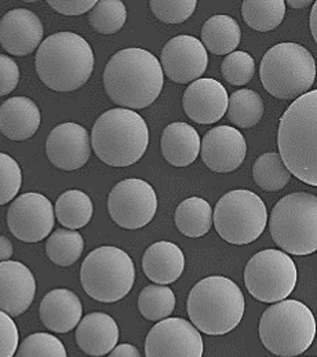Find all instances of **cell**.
I'll return each mask as SVG.
<instances>
[{
	"instance_id": "obj_1",
	"label": "cell",
	"mask_w": 317,
	"mask_h": 357,
	"mask_svg": "<svg viewBox=\"0 0 317 357\" xmlns=\"http://www.w3.org/2000/svg\"><path fill=\"white\" fill-rule=\"evenodd\" d=\"M164 84L159 60L148 50L128 47L108 61L104 89L108 97L125 109H144L153 104Z\"/></svg>"
},
{
	"instance_id": "obj_2",
	"label": "cell",
	"mask_w": 317,
	"mask_h": 357,
	"mask_svg": "<svg viewBox=\"0 0 317 357\" xmlns=\"http://www.w3.org/2000/svg\"><path fill=\"white\" fill-rule=\"evenodd\" d=\"M317 91H308L294 101L279 124L280 158L294 177L317 186Z\"/></svg>"
},
{
	"instance_id": "obj_3",
	"label": "cell",
	"mask_w": 317,
	"mask_h": 357,
	"mask_svg": "<svg viewBox=\"0 0 317 357\" xmlns=\"http://www.w3.org/2000/svg\"><path fill=\"white\" fill-rule=\"evenodd\" d=\"M94 53L88 42L73 32L46 38L36 52L39 79L52 90L70 93L80 89L94 70Z\"/></svg>"
},
{
	"instance_id": "obj_4",
	"label": "cell",
	"mask_w": 317,
	"mask_h": 357,
	"mask_svg": "<svg viewBox=\"0 0 317 357\" xmlns=\"http://www.w3.org/2000/svg\"><path fill=\"white\" fill-rule=\"evenodd\" d=\"M246 301L240 287L225 276L201 279L190 290L187 310L190 323L206 335L233 331L245 316Z\"/></svg>"
},
{
	"instance_id": "obj_5",
	"label": "cell",
	"mask_w": 317,
	"mask_h": 357,
	"mask_svg": "<svg viewBox=\"0 0 317 357\" xmlns=\"http://www.w3.org/2000/svg\"><path fill=\"white\" fill-rule=\"evenodd\" d=\"M90 144L102 163L112 167H128L145 155L149 128L135 111L114 108L95 120Z\"/></svg>"
},
{
	"instance_id": "obj_6",
	"label": "cell",
	"mask_w": 317,
	"mask_h": 357,
	"mask_svg": "<svg viewBox=\"0 0 317 357\" xmlns=\"http://www.w3.org/2000/svg\"><path fill=\"white\" fill-rule=\"evenodd\" d=\"M258 333L262 345L272 355L300 356L315 341L316 319L304 302L284 299L263 312Z\"/></svg>"
},
{
	"instance_id": "obj_7",
	"label": "cell",
	"mask_w": 317,
	"mask_h": 357,
	"mask_svg": "<svg viewBox=\"0 0 317 357\" xmlns=\"http://www.w3.org/2000/svg\"><path fill=\"white\" fill-rule=\"evenodd\" d=\"M259 77L270 96L279 100L300 98L315 83L316 61L298 43H279L265 53Z\"/></svg>"
},
{
	"instance_id": "obj_8",
	"label": "cell",
	"mask_w": 317,
	"mask_h": 357,
	"mask_svg": "<svg viewBox=\"0 0 317 357\" xmlns=\"http://www.w3.org/2000/svg\"><path fill=\"white\" fill-rule=\"evenodd\" d=\"M269 231L273 241L293 255H309L317 250V197L298 192L280 199L272 210Z\"/></svg>"
},
{
	"instance_id": "obj_9",
	"label": "cell",
	"mask_w": 317,
	"mask_h": 357,
	"mask_svg": "<svg viewBox=\"0 0 317 357\" xmlns=\"http://www.w3.org/2000/svg\"><path fill=\"white\" fill-rule=\"evenodd\" d=\"M135 280V268L131 257L122 248L102 245L93 250L80 268V282L87 296L114 303L126 297Z\"/></svg>"
},
{
	"instance_id": "obj_10",
	"label": "cell",
	"mask_w": 317,
	"mask_h": 357,
	"mask_svg": "<svg viewBox=\"0 0 317 357\" xmlns=\"http://www.w3.org/2000/svg\"><path fill=\"white\" fill-rule=\"evenodd\" d=\"M212 224L225 241L246 245L263 234L268 210L263 200L252 190H231L218 200L212 211Z\"/></svg>"
},
{
	"instance_id": "obj_11",
	"label": "cell",
	"mask_w": 317,
	"mask_h": 357,
	"mask_svg": "<svg viewBox=\"0 0 317 357\" xmlns=\"http://www.w3.org/2000/svg\"><path fill=\"white\" fill-rule=\"evenodd\" d=\"M294 259L281 250H263L250 258L245 269V284L255 299L276 303L288 297L297 286Z\"/></svg>"
},
{
	"instance_id": "obj_12",
	"label": "cell",
	"mask_w": 317,
	"mask_h": 357,
	"mask_svg": "<svg viewBox=\"0 0 317 357\" xmlns=\"http://www.w3.org/2000/svg\"><path fill=\"white\" fill-rule=\"evenodd\" d=\"M157 211V196L146 181L128 178L118 182L108 196V213L123 229L146 227Z\"/></svg>"
},
{
	"instance_id": "obj_13",
	"label": "cell",
	"mask_w": 317,
	"mask_h": 357,
	"mask_svg": "<svg viewBox=\"0 0 317 357\" xmlns=\"http://www.w3.org/2000/svg\"><path fill=\"white\" fill-rule=\"evenodd\" d=\"M56 215L52 202L36 192L18 196L7 211L10 232L25 243H38L50 236Z\"/></svg>"
},
{
	"instance_id": "obj_14",
	"label": "cell",
	"mask_w": 317,
	"mask_h": 357,
	"mask_svg": "<svg viewBox=\"0 0 317 357\" xmlns=\"http://www.w3.org/2000/svg\"><path fill=\"white\" fill-rule=\"evenodd\" d=\"M203 352L199 330L181 317L160 320L145 340V357H203Z\"/></svg>"
},
{
	"instance_id": "obj_15",
	"label": "cell",
	"mask_w": 317,
	"mask_h": 357,
	"mask_svg": "<svg viewBox=\"0 0 317 357\" xmlns=\"http://www.w3.org/2000/svg\"><path fill=\"white\" fill-rule=\"evenodd\" d=\"M160 65L163 73L178 84L197 80L207 69L208 54L199 39L180 35L170 39L162 50Z\"/></svg>"
},
{
	"instance_id": "obj_16",
	"label": "cell",
	"mask_w": 317,
	"mask_h": 357,
	"mask_svg": "<svg viewBox=\"0 0 317 357\" xmlns=\"http://www.w3.org/2000/svg\"><path fill=\"white\" fill-rule=\"evenodd\" d=\"M246 153V138L232 126L214 127L200 141L201 160L215 173L238 170L243 165Z\"/></svg>"
},
{
	"instance_id": "obj_17",
	"label": "cell",
	"mask_w": 317,
	"mask_h": 357,
	"mask_svg": "<svg viewBox=\"0 0 317 357\" xmlns=\"http://www.w3.org/2000/svg\"><path fill=\"white\" fill-rule=\"evenodd\" d=\"M46 153L57 169L63 172L79 170L88 162L91 155L90 135L77 123L59 124L47 137Z\"/></svg>"
},
{
	"instance_id": "obj_18",
	"label": "cell",
	"mask_w": 317,
	"mask_h": 357,
	"mask_svg": "<svg viewBox=\"0 0 317 357\" xmlns=\"http://www.w3.org/2000/svg\"><path fill=\"white\" fill-rule=\"evenodd\" d=\"M43 24L31 10L14 8L0 20V45L18 57L33 53L43 39Z\"/></svg>"
},
{
	"instance_id": "obj_19",
	"label": "cell",
	"mask_w": 317,
	"mask_h": 357,
	"mask_svg": "<svg viewBox=\"0 0 317 357\" xmlns=\"http://www.w3.org/2000/svg\"><path fill=\"white\" fill-rule=\"evenodd\" d=\"M228 91L215 79L192 82L183 96V108L187 116L199 124H214L228 111Z\"/></svg>"
},
{
	"instance_id": "obj_20",
	"label": "cell",
	"mask_w": 317,
	"mask_h": 357,
	"mask_svg": "<svg viewBox=\"0 0 317 357\" xmlns=\"http://www.w3.org/2000/svg\"><path fill=\"white\" fill-rule=\"evenodd\" d=\"M36 296V280L31 269L17 261L0 262V312L10 317L25 313Z\"/></svg>"
},
{
	"instance_id": "obj_21",
	"label": "cell",
	"mask_w": 317,
	"mask_h": 357,
	"mask_svg": "<svg viewBox=\"0 0 317 357\" xmlns=\"http://www.w3.org/2000/svg\"><path fill=\"white\" fill-rule=\"evenodd\" d=\"M118 341L119 326L115 319L107 313H88L77 324V347L88 356H105L118 345Z\"/></svg>"
},
{
	"instance_id": "obj_22",
	"label": "cell",
	"mask_w": 317,
	"mask_h": 357,
	"mask_svg": "<svg viewBox=\"0 0 317 357\" xmlns=\"http://www.w3.org/2000/svg\"><path fill=\"white\" fill-rule=\"evenodd\" d=\"M39 314L47 330L65 334L77 327L83 314V305L73 291L56 289L49 291L42 299Z\"/></svg>"
},
{
	"instance_id": "obj_23",
	"label": "cell",
	"mask_w": 317,
	"mask_h": 357,
	"mask_svg": "<svg viewBox=\"0 0 317 357\" xmlns=\"http://www.w3.org/2000/svg\"><path fill=\"white\" fill-rule=\"evenodd\" d=\"M142 269L146 278L160 286L177 282L185 269L183 250L171 241H157L146 248L142 258Z\"/></svg>"
},
{
	"instance_id": "obj_24",
	"label": "cell",
	"mask_w": 317,
	"mask_h": 357,
	"mask_svg": "<svg viewBox=\"0 0 317 357\" xmlns=\"http://www.w3.org/2000/svg\"><path fill=\"white\" fill-rule=\"evenodd\" d=\"M39 107L28 97H13L0 107V132L11 141L32 138L40 127Z\"/></svg>"
},
{
	"instance_id": "obj_25",
	"label": "cell",
	"mask_w": 317,
	"mask_h": 357,
	"mask_svg": "<svg viewBox=\"0 0 317 357\" xmlns=\"http://www.w3.org/2000/svg\"><path fill=\"white\" fill-rule=\"evenodd\" d=\"M200 135L193 126L176 121L163 130L160 138L162 155L174 167H188L200 153Z\"/></svg>"
},
{
	"instance_id": "obj_26",
	"label": "cell",
	"mask_w": 317,
	"mask_h": 357,
	"mask_svg": "<svg viewBox=\"0 0 317 357\" xmlns=\"http://www.w3.org/2000/svg\"><path fill=\"white\" fill-rule=\"evenodd\" d=\"M201 45L215 56L233 53L242 40V29L231 15H212L201 28Z\"/></svg>"
},
{
	"instance_id": "obj_27",
	"label": "cell",
	"mask_w": 317,
	"mask_h": 357,
	"mask_svg": "<svg viewBox=\"0 0 317 357\" xmlns=\"http://www.w3.org/2000/svg\"><path fill=\"white\" fill-rule=\"evenodd\" d=\"M174 221L184 236L203 238L212 227V208L201 197H190L178 204Z\"/></svg>"
},
{
	"instance_id": "obj_28",
	"label": "cell",
	"mask_w": 317,
	"mask_h": 357,
	"mask_svg": "<svg viewBox=\"0 0 317 357\" xmlns=\"http://www.w3.org/2000/svg\"><path fill=\"white\" fill-rule=\"evenodd\" d=\"M94 206L90 196L82 190L70 189L57 199L54 215L69 231H76L88 225L93 218Z\"/></svg>"
},
{
	"instance_id": "obj_29",
	"label": "cell",
	"mask_w": 317,
	"mask_h": 357,
	"mask_svg": "<svg viewBox=\"0 0 317 357\" xmlns=\"http://www.w3.org/2000/svg\"><path fill=\"white\" fill-rule=\"evenodd\" d=\"M242 14L245 22L254 31L269 32L283 22L286 3L283 0H245Z\"/></svg>"
},
{
	"instance_id": "obj_30",
	"label": "cell",
	"mask_w": 317,
	"mask_h": 357,
	"mask_svg": "<svg viewBox=\"0 0 317 357\" xmlns=\"http://www.w3.org/2000/svg\"><path fill=\"white\" fill-rule=\"evenodd\" d=\"M228 119L240 128L256 126L265 112V105L258 93L250 89L235 91L228 102Z\"/></svg>"
},
{
	"instance_id": "obj_31",
	"label": "cell",
	"mask_w": 317,
	"mask_h": 357,
	"mask_svg": "<svg viewBox=\"0 0 317 357\" xmlns=\"http://www.w3.org/2000/svg\"><path fill=\"white\" fill-rule=\"evenodd\" d=\"M253 178L261 189L266 192H277L288 185L291 174L286 169L279 153L268 152L255 160Z\"/></svg>"
},
{
	"instance_id": "obj_32",
	"label": "cell",
	"mask_w": 317,
	"mask_h": 357,
	"mask_svg": "<svg viewBox=\"0 0 317 357\" xmlns=\"http://www.w3.org/2000/svg\"><path fill=\"white\" fill-rule=\"evenodd\" d=\"M176 296L167 286H146L138 297V310L149 321H160L174 312Z\"/></svg>"
},
{
	"instance_id": "obj_33",
	"label": "cell",
	"mask_w": 317,
	"mask_h": 357,
	"mask_svg": "<svg viewBox=\"0 0 317 357\" xmlns=\"http://www.w3.org/2000/svg\"><path fill=\"white\" fill-rule=\"evenodd\" d=\"M84 250V238L69 229H57L46 241V252L52 262L59 266H70L82 257Z\"/></svg>"
},
{
	"instance_id": "obj_34",
	"label": "cell",
	"mask_w": 317,
	"mask_h": 357,
	"mask_svg": "<svg viewBox=\"0 0 317 357\" xmlns=\"http://www.w3.org/2000/svg\"><path fill=\"white\" fill-rule=\"evenodd\" d=\"M127 20L126 4L122 0H101L88 14L90 25L102 35L119 32Z\"/></svg>"
},
{
	"instance_id": "obj_35",
	"label": "cell",
	"mask_w": 317,
	"mask_h": 357,
	"mask_svg": "<svg viewBox=\"0 0 317 357\" xmlns=\"http://www.w3.org/2000/svg\"><path fill=\"white\" fill-rule=\"evenodd\" d=\"M17 357H68L63 342L47 333H36L26 337L18 345Z\"/></svg>"
},
{
	"instance_id": "obj_36",
	"label": "cell",
	"mask_w": 317,
	"mask_h": 357,
	"mask_svg": "<svg viewBox=\"0 0 317 357\" xmlns=\"http://www.w3.org/2000/svg\"><path fill=\"white\" fill-rule=\"evenodd\" d=\"M221 72L224 79L232 86H245L254 77L255 61L246 52H233L222 61Z\"/></svg>"
},
{
	"instance_id": "obj_37",
	"label": "cell",
	"mask_w": 317,
	"mask_h": 357,
	"mask_svg": "<svg viewBox=\"0 0 317 357\" xmlns=\"http://www.w3.org/2000/svg\"><path fill=\"white\" fill-rule=\"evenodd\" d=\"M196 0H150L155 17L166 24H181L190 20L196 10Z\"/></svg>"
},
{
	"instance_id": "obj_38",
	"label": "cell",
	"mask_w": 317,
	"mask_h": 357,
	"mask_svg": "<svg viewBox=\"0 0 317 357\" xmlns=\"http://www.w3.org/2000/svg\"><path fill=\"white\" fill-rule=\"evenodd\" d=\"M22 185V172L11 156L0 152V206L10 203Z\"/></svg>"
},
{
	"instance_id": "obj_39",
	"label": "cell",
	"mask_w": 317,
	"mask_h": 357,
	"mask_svg": "<svg viewBox=\"0 0 317 357\" xmlns=\"http://www.w3.org/2000/svg\"><path fill=\"white\" fill-rule=\"evenodd\" d=\"M18 327L13 317L0 312V357H14L18 349Z\"/></svg>"
},
{
	"instance_id": "obj_40",
	"label": "cell",
	"mask_w": 317,
	"mask_h": 357,
	"mask_svg": "<svg viewBox=\"0 0 317 357\" xmlns=\"http://www.w3.org/2000/svg\"><path fill=\"white\" fill-rule=\"evenodd\" d=\"M20 82V68L8 56L0 54V97L15 90Z\"/></svg>"
},
{
	"instance_id": "obj_41",
	"label": "cell",
	"mask_w": 317,
	"mask_h": 357,
	"mask_svg": "<svg viewBox=\"0 0 317 357\" xmlns=\"http://www.w3.org/2000/svg\"><path fill=\"white\" fill-rule=\"evenodd\" d=\"M47 4L52 6L57 13L63 15H82L91 11L97 4L95 0H49Z\"/></svg>"
},
{
	"instance_id": "obj_42",
	"label": "cell",
	"mask_w": 317,
	"mask_h": 357,
	"mask_svg": "<svg viewBox=\"0 0 317 357\" xmlns=\"http://www.w3.org/2000/svg\"><path fill=\"white\" fill-rule=\"evenodd\" d=\"M109 357H141L139 351L131 344H121L116 345L111 352Z\"/></svg>"
},
{
	"instance_id": "obj_43",
	"label": "cell",
	"mask_w": 317,
	"mask_h": 357,
	"mask_svg": "<svg viewBox=\"0 0 317 357\" xmlns=\"http://www.w3.org/2000/svg\"><path fill=\"white\" fill-rule=\"evenodd\" d=\"M13 252H14V247L11 240L0 235V262L10 261V258L13 257Z\"/></svg>"
},
{
	"instance_id": "obj_44",
	"label": "cell",
	"mask_w": 317,
	"mask_h": 357,
	"mask_svg": "<svg viewBox=\"0 0 317 357\" xmlns=\"http://www.w3.org/2000/svg\"><path fill=\"white\" fill-rule=\"evenodd\" d=\"M317 3L312 4V11H311V24H309V28H311V32H312V36L314 39L317 40Z\"/></svg>"
},
{
	"instance_id": "obj_45",
	"label": "cell",
	"mask_w": 317,
	"mask_h": 357,
	"mask_svg": "<svg viewBox=\"0 0 317 357\" xmlns=\"http://www.w3.org/2000/svg\"><path fill=\"white\" fill-rule=\"evenodd\" d=\"M286 4L294 7V8H304V7H308L309 4H314V1L311 0H301V1H295V0H288V1H284Z\"/></svg>"
}]
</instances>
